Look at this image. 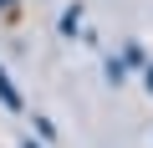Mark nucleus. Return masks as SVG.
Returning <instances> with one entry per match:
<instances>
[{
    "instance_id": "nucleus-1",
    "label": "nucleus",
    "mask_w": 153,
    "mask_h": 148,
    "mask_svg": "<svg viewBox=\"0 0 153 148\" xmlns=\"http://www.w3.org/2000/svg\"><path fill=\"white\" fill-rule=\"evenodd\" d=\"M0 102H5L10 112H21V107H26V102H21V92H16V82L5 77V66H0Z\"/></svg>"
},
{
    "instance_id": "nucleus-2",
    "label": "nucleus",
    "mask_w": 153,
    "mask_h": 148,
    "mask_svg": "<svg viewBox=\"0 0 153 148\" xmlns=\"http://www.w3.org/2000/svg\"><path fill=\"white\" fill-rule=\"evenodd\" d=\"M82 31V5H66L61 10V36H76Z\"/></svg>"
},
{
    "instance_id": "nucleus-3",
    "label": "nucleus",
    "mask_w": 153,
    "mask_h": 148,
    "mask_svg": "<svg viewBox=\"0 0 153 148\" xmlns=\"http://www.w3.org/2000/svg\"><path fill=\"white\" fill-rule=\"evenodd\" d=\"M123 77H128V66H123V61L112 56V61H107V82H123Z\"/></svg>"
},
{
    "instance_id": "nucleus-4",
    "label": "nucleus",
    "mask_w": 153,
    "mask_h": 148,
    "mask_svg": "<svg viewBox=\"0 0 153 148\" xmlns=\"http://www.w3.org/2000/svg\"><path fill=\"white\" fill-rule=\"evenodd\" d=\"M123 66H143V46H128L123 51Z\"/></svg>"
},
{
    "instance_id": "nucleus-5",
    "label": "nucleus",
    "mask_w": 153,
    "mask_h": 148,
    "mask_svg": "<svg viewBox=\"0 0 153 148\" xmlns=\"http://www.w3.org/2000/svg\"><path fill=\"white\" fill-rule=\"evenodd\" d=\"M143 82H148V92H153V61H143Z\"/></svg>"
},
{
    "instance_id": "nucleus-6",
    "label": "nucleus",
    "mask_w": 153,
    "mask_h": 148,
    "mask_svg": "<svg viewBox=\"0 0 153 148\" xmlns=\"http://www.w3.org/2000/svg\"><path fill=\"white\" fill-rule=\"evenodd\" d=\"M10 5H16V0H0V10H10Z\"/></svg>"
},
{
    "instance_id": "nucleus-7",
    "label": "nucleus",
    "mask_w": 153,
    "mask_h": 148,
    "mask_svg": "<svg viewBox=\"0 0 153 148\" xmlns=\"http://www.w3.org/2000/svg\"><path fill=\"white\" fill-rule=\"evenodd\" d=\"M21 148H41V143H21Z\"/></svg>"
}]
</instances>
